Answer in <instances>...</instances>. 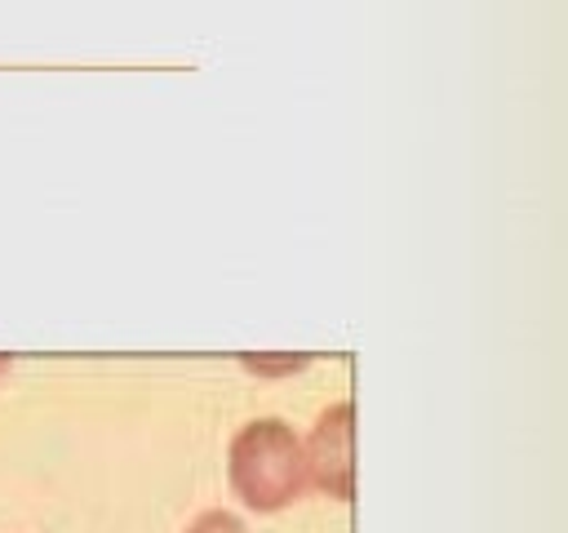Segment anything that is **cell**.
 Segmentation results:
<instances>
[{
    "label": "cell",
    "instance_id": "obj_1",
    "mask_svg": "<svg viewBox=\"0 0 568 533\" xmlns=\"http://www.w3.org/2000/svg\"><path fill=\"white\" fill-rule=\"evenodd\" d=\"M226 475L235 497L248 511H284L302 497L306 480V449L302 435L284 418H248L226 449Z\"/></svg>",
    "mask_w": 568,
    "mask_h": 533
},
{
    "label": "cell",
    "instance_id": "obj_3",
    "mask_svg": "<svg viewBox=\"0 0 568 533\" xmlns=\"http://www.w3.org/2000/svg\"><path fill=\"white\" fill-rule=\"evenodd\" d=\"M182 533H248V529H244V520H240L235 511L213 506V511H200Z\"/></svg>",
    "mask_w": 568,
    "mask_h": 533
},
{
    "label": "cell",
    "instance_id": "obj_2",
    "mask_svg": "<svg viewBox=\"0 0 568 533\" xmlns=\"http://www.w3.org/2000/svg\"><path fill=\"white\" fill-rule=\"evenodd\" d=\"M302 449H306V480L324 497L351 502V493H355V409H351V400L328 404L315 418Z\"/></svg>",
    "mask_w": 568,
    "mask_h": 533
}]
</instances>
